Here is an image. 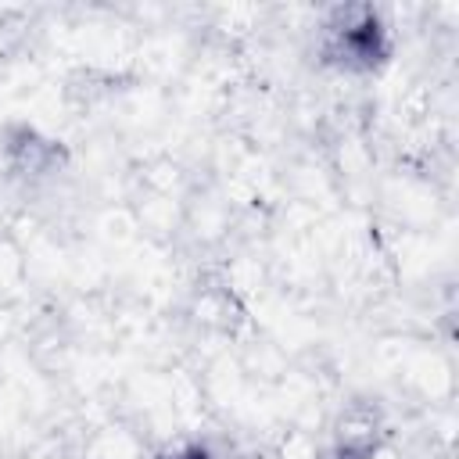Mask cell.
Returning a JSON list of instances; mask_svg holds the SVG:
<instances>
[{
  "instance_id": "obj_4",
  "label": "cell",
  "mask_w": 459,
  "mask_h": 459,
  "mask_svg": "<svg viewBox=\"0 0 459 459\" xmlns=\"http://www.w3.org/2000/svg\"><path fill=\"white\" fill-rule=\"evenodd\" d=\"M154 459H215V455L204 441H183V445H172V448L158 452Z\"/></svg>"
},
{
  "instance_id": "obj_1",
  "label": "cell",
  "mask_w": 459,
  "mask_h": 459,
  "mask_svg": "<svg viewBox=\"0 0 459 459\" xmlns=\"http://www.w3.org/2000/svg\"><path fill=\"white\" fill-rule=\"evenodd\" d=\"M319 29V61L341 75H377L394 54V32L373 4H337Z\"/></svg>"
},
{
  "instance_id": "obj_3",
  "label": "cell",
  "mask_w": 459,
  "mask_h": 459,
  "mask_svg": "<svg viewBox=\"0 0 459 459\" xmlns=\"http://www.w3.org/2000/svg\"><path fill=\"white\" fill-rule=\"evenodd\" d=\"M330 459H373V441L369 437H344L333 445Z\"/></svg>"
},
{
  "instance_id": "obj_2",
  "label": "cell",
  "mask_w": 459,
  "mask_h": 459,
  "mask_svg": "<svg viewBox=\"0 0 459 459\" xmlns=\"http://www.w3.org/2000/svg\"><path fill=\"white\" fill-rule=\"evenodd\" d=\"M0 158L4 169L22 183H43L68 169L72 154L68 143L43 133L32 122H7L0 133Z\"/></svg>"
}]
</instances>
